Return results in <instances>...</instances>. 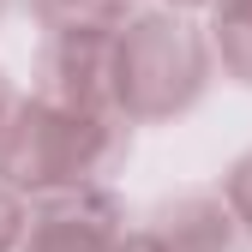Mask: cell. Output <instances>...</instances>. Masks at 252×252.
Returning <instances> with one entry per match:
<instances>
[{
  "label": "cell",
  "mask_w": 252,
  "mask_h": 252,
  "mask_svg": "<svg viewBox=\"0 0 252 252\" xmlns=\"http://www.w3.org/2000/svg\"><path fill=\"white\" fill-rule=\"evenodd\" d=\"M120 204L114 192L90 186V192L48 198L36 228L24 234V252H120Z\"/></svg>",
  "instance_id": "3"
},
{
  "label": "cell",
  "mask_w": 252,
  "mask_h": 252,
  "mask_svg": "<svg viewBox=\"0 0 252 252\" xmlns=\"http://www.w3.org/2000/svg\"><path fill=\"white\" fill-rule=\"evenodd\" d=\"M204 78H210V54L186 18L144 12L114 30V96H120L126 126L192 108Z\"/></svg>",
  "instance_id": "2"
},
{
  "label": "cell",
  "mask_w": 252,
  "mask_h": 252,
  "mask_svg": "<svg viewBox=\"0 0 252 252\" xmlns=\"http://www.w3.org/2000/svg\"><path fill=\"white\" fill-rule=\"evenodd\" d=\"M126 156V120L78 114L60 102H18L0 126V186L36 198H66L102 186V174Z\"/></svg>",
  "instance_id": "1"
},
{
  "label": "cell",
  "mask_w": 252,
  "mask_h": 252,
  "mask_svg": "<svg viewBox=\"0 0 252 252\" xmlns=\"http://www.w3.org/2000/svg\"><path fill=\"white\" fill-rule=\"evenodd\" d=\"M174 6H204V0H174Z\"/></svg>",
  "instance_id": "9"
},
{
  "label": "cell",
  "mask_w": 252,
  "mask_h": 252,
  "mask_svg": "<svg viewBox=\"0 0 252 252\" xmlns=\"http://www.w3.org/2000/svg\"><path fill=\"white\" fill-rule=\"evenodd\" d=\"M0 6H6V0H0Z\"/></svg>",
  "instance_id": "10"
},
{
  "label": "cell",
  "mask_w": 252,
  "mask_h": 252,
  "mask_svg": "<svg viewBox=\"0 0 252 252\" xmlns=\"http://www.w3.org/2000/svg\"><path fill=\"white\" fill-rule=\"evenodd\" d=\"M216 54L240 84H252V0H216Z\"/></svg>",
  "instance_id": "5"
},
{
  "label": "cell",
  "mask_w": 252,
  "mask_h": 252,
  "mask_svg": "<svg viewBox=\"0 0 252 252\" xmlns=\"http://www.w3.org/2000/svg\"><path fill=\"white\" fill-rule=\"evenodd\" d=\"M6 114H12V96H6V84H0V126H6Z\"/></svg>",
  "instance_id": "8"
},
{
  "label": "cell",
  "mask_w": 252,
  "mask_h": 252,
  "mask_svg": "<svg viewBox=\"0 0 252 252\" xmlns=\"http://www.w3.org/2000/svg\"><path fill=\"white\" fill-rule=\"evenodd\" d=\"M222 204H228V216L240 222V234H252V156H240V162L228 168V186H222Z\"/></svg>",
  "instance_id": "6"
},
{
  "label": "cell",
  "mask_w": 252,
  "mask_h": 252,
  "mask_svg": "<svg viewBox=\"0 0 252 252\" xmlns=\"http://www.w3.org/2000/svg\"><path fill=\"white\" fill-rule=\"evenodd\" d=\"M54 36H84V30H120V12L126 0H30Z\"/></svg>",
  "instance_id": "4"
},
{
  "label": "cell",
  "mask_w": 252,
  "mask_h": 252,
  "mask_svg": "<svg viewBox=\"0 0 252 252\" xmlns=\"http://www.w3.org/2000/svg\"><path fill=\"white\" fill-rule=\"evenodd\" d=\"M24 240V210H18V192L0 186V252H12Z\"/></svg>",
  "instance_id": "7"
}]
</instances>
